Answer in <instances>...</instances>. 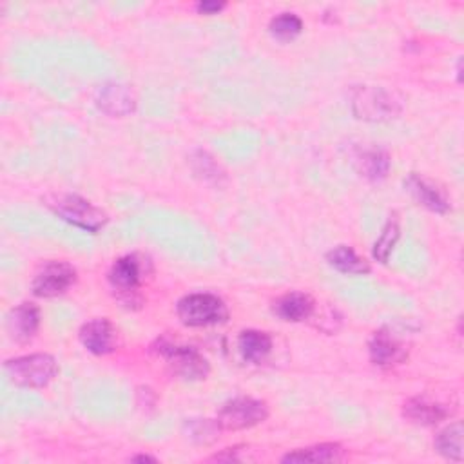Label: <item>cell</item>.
<instances>
[{
	"instance_id": "cell-1",
	"label": "cell",
	"mask_w": 464,
	"mask_h": 464,
	"mask_svg": "<svg viewBox=\"0 0 464 464\" xmlns=\"http://www.w3.org/2000/svg\"><path fill=\"white\" fill-rule=\"evenodd\" d=\"M45 205L65 223L96 234L107 223V214L76 194H53L45 198Z\"/></svg>"
},
{
	"instance_id": "cell-2",
	"label": "cell",
	"mask_w": 464,
	"mask_h": 464,
	"mask_svg": "<svg viewBox=\"0 0 464 464\" xmlns=\"http://www.w3.org/2000/svg\"><path fill=\"white\" fill-rule=\"evenodd\" d=\"M7 379L20 388H44L58 373V362L49 353H31L4 362Z\"/></svg>"
},
{
	"instance_id": "cell-3",
	"label": "cell",
	"mask_w": 464,
	"mask_h": 464,
	"mask_svg": "<svg viewBox=\"0 0 464 464\" xmlns=\"http://www.w3.org/2000/svg\"><path fill=\"white\" fill-rule=\"evenodd\" d=\"M178 319L190 328L221 324L228 317V308L221 297L207 292L183 295L176 304Z\"/></svg>"
},
{
	"instance_id": "cell-4",
	"label": "cell",
	"mask_w": 464,
	"mask_h": 464,
	"mask_svg": "<svg viewBox=\"0 0 464 464\" xmlns=\"http://www.w3.org/2000/svg\"><path fill=\"white\" fill-rule=\"evenodd\" d=\"M152 352L165 361L174 375H179L181 379L199 381L210 372L208 361L192 346L176 344L163 337L152 344Z\"/></svg>"
},
{
	"instance_id": "cell-5",
	"label": "cell",
	"mask_w": 464,
	"mask_h": 464,
	"mask_svg": "<svg viewBox=\"0 0 464 464\" xmlns=\"http://www.w3.org/2000/svg\"><path fill=\"white\" fill-rule=\"evenodd\" d=\"M402 111V102L390 91L373 85L357 87L352 96V112L359 120L384 121L397 118Z\"/></svg>"
},
{
	"instance_id": "cell-6",
	"label": "cell",
	"mask_w": 464,
	"mask_h": 464,
	"mask_svg": "<svg viewBox=\"0 0 464 464\" xmlns=\"http://www.w3.org/2000/svg\"><path fill=\"white\" fill-rule=\"evenodd\" d=\"M149 274V261H145L140 254H127L118 257L112 266L109 268L107 279L111 286L120 294V299L134 304L140 303L136 292L145 281V276Z\"/></svg>"
},
{
	"instance_id": "cell-7",
	"label": "cell",
	"mask_w": 464,
	"mask_h": 464,
	"mask_svg": "<svg viewBox=\"0 0 464 464\" xmlns=\"http://www.w3.org/2000/svg\"><path fill=\"white\" fill-rule=\"evenodd\" d=\"M266 417L268 406L263 401L252 397H236L223 404L216 420L221 430L239 431L265 422Z\"/></svg>"
},
{
	"instance_id": "cell-8",
	"label": "cell",
	"mask_w": 464,
	"mask_h": 464,
	"mask_svg": "<svg viewBox=\"0 0 464 464\" xmlns=\"http://www.w3.org/2000/svg\"><path fill=\"white\" fill-rule=\"evenodd\" d=\"M76 281V268L67 261H47L33 277L31 290L36 297H56Z\"/></svg>"
},
{
	"instance_id": "cell-9",
	"label": "cell",
	"mask_w": 464,
	"mask_h": 464,
	"mask_svg": "<svg viewBox=\"0 0 464 464\" xmlns=\"http://www.w3.org/2000/svg\"><path fill=\"white\" fill-rule=\"evenodd\" d=\"M78 337L83 348L94 355H107L118 346V330L105 317H96L83 323Z\"/></svg>"
},
{
	"instance_id": "cell-10",
	"label": "cell",
	"mask_w": 464,
	"mask_h": 464,
	"mask_svg": "<svg viewBox=\"0 0 464 464\" xmlns=\"http://www.w3.org/2000/svg\"><path fill=\"white\" fill-rule=\"evenodd\" d=\"M94 102L98 109L109 116L123 118L136 109V98L134 92L118 82H107L98 87Z\"/></svg>"
},
{
	"instance_id": "cell-11",
	"label": "cell",
	"mask_w": 464,
	"mask_h": 464,
	"mask_svg": "<svg viewBox=\"0 0 464 464\" xmlns=\"http://www.w3.org/2000/svg\"><path fill=\"white\" fill-rule=\"evenodd\" d=\"M368 353L370 361L381 368H392L402 364L408 359L404 344L386 330H379L372 335L368 343Z\"/></svg>"
},
{
	"instance_id": "cell-12",
	"label": "cell",
	"mask_w": 464,
	"mask_h": 464,
	"mask_svg": "<svg viewBox=\"0 0 464 464\" xmlns=\"http://www.w3.org/2000/svg\"><path fill=\"white\" fill-rule=\"evenodd\" d=\"M40 326V310L33 303H20L5 319L7 334L16 343H27L34 337Z\"/></svg>"
},
{
	"instance_id": "cell-13",
	"label": "cell",
	"mask_w": 464,
	"mask_h": 464,
	"mask_svg": "<svg viewBox=\"0 0 464 464\" xmlns=\"http://www.w3.org/2000/svg\"><path fill=\"white\" fill-rule=\"evenodd\" d=\"M404 187L408 188L411 198L424 208H428L435 214H446L450 210V203H448L446 196L437 187H433L428 179L419 176L417 172H411L404 179Z\"/></svg>"
},
{
	"instance_id": "cell-14",
	"label": "cell",
	"mask_w": 464,
	"mask_h": 464,
	"mask_svg": "<svg viewBox=\"0 0 464 464\" xmlns=\"http://www.w3.org/2000/svg\"><path fill=\"white\" fill-rule=\"evenodd\" d=\"M315 303L308 294L286 292L272 303V312L286 323H301L314 314Z\"/></svg>"
},
{
	"instance_id": "cell-15",
	"label": "cell",
	"mask_w": 464,
	"mask_h": 464,
	"mask_svg": "<svg viewBox=\"0 0 464 464\" xmlns=\"http://www.w3.org/2000/svg\"><path fill=\"white\" fill-rule=\"evenodd\" d=\"M352 163L355 170L370 181L384 179L390 170V156L379 147L357 149L352 154Z\"/></svg>"
},
{
	"instance_id": "cell-16",
	"label": "cell",
	"mask_w": 464,
	"mask_h": 464,
	"mask_svg": "<svg viewBox=\"0 0 464 464\" xmlns=\"http://www.w3.org/2000/svg\"><path fill=\"white\" fill-rule=\"evenodd\" d=\"M402 415L415 424L435 426L450 415V410L440 402L428 401L426 397H411L402 404Z\"/></svg>"
},
{
	"instance_id": "cell-17",
	"label": "cell",
	"mask_w": 464,
	"mask_h": 464,
	"mask_svg": "<svg viewBox=\"0 0 464 464\" xmlns=\"http://www.w3.org/2000/svg\"><path fill=\"white\" fill-rule=\"evenodd\" d=\"M237 350L246 362L259 364L272 350V337L261 330H243L237 335Z\"/></svg>"
},
{
	"instance_id": "cell-18",
	"label": "cell",
	"mask_w": 464,
	"mask_h": 464,
	"mask_svg": "<svg viewBox=\"0 0 464 464\" xmlns=\"http://www.w3.org/2000/svg\"><path fill=\"white\" fill-rule=\"evenodd\" d=\"M339 460H343V448L335 442H323V444L301 448L281 457V462H339Z\"/></svg>"
},
{
	"instance_id": "cell-19",
	"label": "cell",
	"mask_w": 464,
	"mask_h": 464,
	"mask_svg": "<svg viewBox=\"0 0 464 464\" xmlns=\"http://www.w3.org/2000/svg\"><path fill=\"white\" fill-rule=\"evenodd\" d=\"M326 261L332 268H335L337 272H343V274L361 276V274L370 272L368 261L364 257L357 256V252L346 245H339V246H334L332 250H328Z\"/></svg>"
},
{
	"instance_id": "cell-20",
	"label": "cell",
	"mask_w": 464,
	"mask_h": 464,
	"mask_svg": "<svg viewBox=\"0 0 464 464\" xmlns=\"http://www.w3.org/2000/svg\"><path fill=\"white\" fill-rule=\"evenodd\" d=\"M439 455L444 459L460 462L462 460V422L455 420L439 431L433 442Z\"/></svg>"
},
{
	"instance_id": "cell-21",
	"label": "cell",
	"mask_w": 464,
	"mask_h": 464,
	"mask_svg": "<svg viewBox=\"0 0 464 464\" xmlns=\"http://www.w3.org/2000/svg\"><path fill=\"white\" fill-rule=\"evenodd\" d=\"M268 31L281 42L294 40L303 31V20L295 13H279L268 24Z\"/></svg>"
},
{
	"instance_id": "cell-22",
	"label": "cell",
	"mask_w": 464,
	"mask_h": 464,
	"mask_svg": "<svg viewBox=\"0 0 464 464\" xmlns=\"http://www.w3.org/2000/svg\"><path fill=\"white\" fill-rule=\"evenodd\" d=\"M399 236H401L399 223H397L395 218H393V219L390 218V219L386 221V225L382 227L381 236L375 239L373 250H372L373 257H375L379 263H386V261L390 259V254H392V250H393V246H395Z\"/></svg>"
},
{
	"instance_id": "cell-23",
	"label": "cell",
	"mask_w": 464,
	"mask_h": 464,
	"mask_svg": "<svg viewBox=\"0 0 464 464\" xmlns=\"http://www.w3.org/2000/svg\"><path fill=\"white\" fill-rule=\"evenodd\" d=\"M221 426L210 419H190L185 422L187 437L196 444H210L218 439Z\"/></svg>"
},
{
	"instance_id": "cell-24",
	"label": "cell",
	"mask_w": 464,
	"mask_h": 464,
	"mask_svg": "<svg viewBox=\"0 0 464 464\" xmlns=\"http://www.w3.org/2000/svg\"><path fill=\"white\" fill-rule=\"evenodd\" d=\"M192 169L198 176H201L207 181H219L223 178V170L216 163V160L207 154L205 150H196L192 156Z\"/></svg>"
},
{
	"instance_id": "cell-25",
	"label": "cell",
	"mask_w": 464,
	"mask_h": 464,
	"mask_svg": "<svg viewBox=\"0 0 464 464\" xmlns=\"http://www.w3.org/2000/svg\"><path fill=\"white\" fill-rule=\"evenodd\" d=\"M223 7H225V2H208V0H205V2L196 4V11L201 13V14H216Z\"/></svg>"
},
{
	"instance_id": "cell-26",
	"label": "cell",
	"mask_w": 464,
	"mask_h": 464,
	"mask_svg": "<svg viewBox=\"0 0 464 464\" xmlns=\"http://www.w3.org/2000/svg\"><path fill=\"white\" fill-rule=\"evenodd\" d=\"M130 460H132V462H156V459L150 457V455H136V457H132Z\"/></svg>"
}]
</instances>
